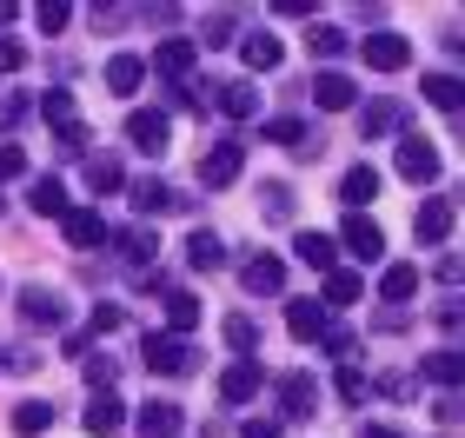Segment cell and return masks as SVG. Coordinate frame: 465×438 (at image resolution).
Wrapping results in <instances>:
<instances>
[{"mask_svg":"<svg viewBox=\"0 0 465 438\" xmlns=\"http://www.w3.org/2000/svg\"><path fill=\"white\" fill-rule=\"evenodd\" d=\"M40 113H47V127H60V146H80V133H87V127H80L67 87H47V93H40Z\"/></svg>","mask_w":465,"mask_h":438,"instance_id":"cell-10","label":"cell"},{"mask_svg":"<svg viewBox=\"0 0 465 438\" xmlns=\"http://www.w3.org/2000/svg\"><path fill=\"white\" fill-rule=\"evenodd\" d=\"M160 253V233H146V226H134V233H120V259L126 266H146Z\"/></svg>","mask_w":465,"mask_h":438,"instance_id":"cell-35","label":"cell"},{"mask_svg":"<svg viewBox=\"0 0 465 438\" xmlns=\"http://www.w3.org/2000/svg\"><path fill=\"white\" fill-rule=\"evenodd\" d=\"M213 107H220L226 120H252V113H260V87H252V80H232V87L213 93Z\"/></svg>","mask_w":465,"mask_h":438,"instance_id":"cell-20","label":"cell"},{"mask_svg":"<svg viewBox=\"0 0 465 438\" xmlns=\"http://www.w3.org/2000/svg\"><path fill=\"white\" fill-rule=\"evenodd\" d=\"M260 206H266V219H292V186H286V180H266Z\"/></svg>","mask_w":465,"mask_h":438,"instance_id":"cell-38","label":"cell"},{"mask_svg":"<svg viewBox=\"0 0 465 438\" xmlns=\"http://www.w3.org/2000/svg\"><path fill=\"white\" fill-rule=\"evenodd\" d=\"M240 438H286V432H280V419H246Z\"/></svg>","mask_w":465,"mask_h":438,"instance_id":"cell-45","label":"cell"},{"mask_svg":"<svg viewBox=\"0 0 465 438\" xmlns=\"http://www.w3.org/2000/svg\"><path fill=\"white\" fill-rule=\"evenodd\" d=\"M47 425H54V405L47 399H20L14 405V432L20 438H34V432H47Z\"/></svg>","mask_w":465,"mask_h":438,"instance_id":"cell-34","label":"cell"},{"mask_svg":"<svg viewBox=\"0 0 465 438\" xmlns=\"http://www.w3.org/2000/svg\"><path fill=\"white\" fill-rule=\"evenodd\" d=\"M80 365H87V379H94L100 392H107V385H114V359H107V352H100V359H94V352H87V359H80Z\"/></svg>","mask_w":465,"mask_h":438,"instance_id":"cell-43","label":"cell"},{"mask_svg":"<svg viewBox=\"0 0 465 438\" xmlns=\"http://www.w3.org/2000/svg\"><path fill=\"white\" fill-rule=\"evenodd\" d=\"M379 186H386V180H379L372 166H352V173L340 180V200H346L352 213H359V206H372V200H379Z\"/></svg>","mask_w":465,"mask_h":438,"instance_id":"cell-31","label":"cell"},{"mask_svg":"<svg viewBox=\"0 0 465 438\" xmlns=\"http://www.w3.org/2000/svg\"><path fill=\"white\" fill-rule=\"evenodd\" d=\"M459 372H465V359H459V346H439V352H426L419 359V379H432V385H459Z\"/></svg>","mask_w":465,"mask_h":438,"instance_id":"cell-21","label":"cell"},{"mask_svg":"<svg viewBox=\"0 0 465 438\" xmlns=\"http://www.w3.org/2000/svg\"><path fill=\"white\" fill-rule=\"evenodd\" d=\"M240 279H246V292H286V259L252 253V259H240Z\"/></svg>","mask_w":465,"mask_h":438,"instance_id":"cell-12","label":"cell"},{"mask_svg":"<svg viewBox=\"0 0 465 438\" xmlns=\"http://www.w3.org/2000/svg\"><path fill=\"white\" fill-rule=\"evenodd\" d=\"M359 438H399L392 425H359Z\"/></svg>","mask_w":465,"mask_h":438,"instance_id":"cell-50","label":"cell"},{"mask_svg":"<svg viewBox=\"0 0 465 438\" xmlns=\"http://www.w3.org/2000/svg\"><path fill=\"white\" fill-rule=\"evenodd\" d=\"M346 47H352L346 27H312V54H320V60H340Z\"/></svg>","mask_w":465,"mask_h":438,"instance_id":"cell-39","label":"cell"},{"mask_svg":"<svg viewBox=\"0 0 465 438\" xmlns=\"http://www.w3.org/2000/svg\"><path fill=\"white\" fill-rule=\"evenodd\" d=\"M240 166H246V146L240 140H213L200 153V180L206 186H232V180H240Z\"/></svg>","mask_w":465,"mask_h":438,"instance_id":"cell-5","label":"cell"},{"mask_svg":"<svg viewBox=\"0 0 465 438\" xmlns=\"http://www.w3.org/2000/svg\"><path fill=\"white\" fill-rule=\"evenodd\" d=\"M27 206H34L40 219H60V213H67V186H60L54 173H40V180L27 186Z\"/></svg>","mask_w":465,"mask_h":438,"instance_id":"cell-27","label":"cell"},{"mask_svg":"<svg viewBox=\"0 0 465 438\" xmlns=\"http://www.w3.org/2000/svg\"><path fill=\"white\" fill-rule=\"evenodd\" d=\"M286 332H292V339H326V306H312V299H292L286 306Z\"/></svg>","mask_w":465,"mask_h":438,"instance_id":"cell-18","label":"cell"},{"mask_svg":"<svg viewBox=\"0 0 465 438\" xmlns=\"http://www.w3.org/2000/svg\"><path fill=\"white\" fill-rule=\"evenodd\" d=\"M80 425H87L94 438H107V432H120V425H126V405L114 399V392H100V399H94L87 412H80Z\"/></svg>","mask_w":465,"mask_h":438,"instance_id":"cell-22","label":"cell"},{"mask_svg":"<svg viewBox=\"0 0 465 438\" xmlns=\"http://www.w3.org/2000/svg\"><path fill=\"white\" fill-rule=\"evenodd\" d=\"M126 140H134L140 153H153V160H160V153H166V140H173V120H166L160 107H153V113L140 107V113H126Z\"/></svg>","mask_w":465,"mask_h":438,"instance_id":"cell-7","label":"cell"},{"mask_svg":"<svg viewBox=\"0 0 465 438\" xmlns=\"http://www.w3.org/2000/svg\"><path fill=\"white\" fill-rule=\"evenodd\" d=\"M20 60H27V47H20L14 34H0V80H7V73H20Z\"/></svg>","mask_w":465,"mask_h":438,"instance_id":"cell-40","label":"cell"},{"mask_svg":"<svg viewBox=\"0 0 465 438\" xmlns=\"http://www.w3.org/2000/svg\"><path fill=\"white\" fill-rule=\"evenodd\" d=\"M87 186H94V200L120 193V186H126V166H120V153H94V160H87Z\"/></svg>","mask_w":465,"mask_h":438,"instance_id":"cell-25","label":"cell"},{"mask_svg":"<svg viewBox=\"0 0 465 438\" xmlns=\"http://www.w3.org/2000/svg\"><path fill=\"white\" fill-rule=\"evenodd\" d=\"M332 392H340V399H359V392H366V372H359V365H340V379H332Z\"/></svg>","mask_w":465,"mask_h":438,"instance_id":"cell-41","label":"cell"},{"mask_svg":"<svg viewBox=\"0 0 465 438\" xmlns=\"http://www.w3.org/2000/svg\"><path fill=\"white\" fill-rule=\"evenodd\" d=\"M34 20H40V27H47V34H67V7H60V0H54V7H40Z\"/></svg>","mask_w":465,"mask_h":438,"instance_id":"cell-46","label":"cell"},{"mask_svg":"<svg viewBox=\"0 0 465 438\" xmlns=\"http://www.w3.org/2000/svg\"><path fill=\"white\" fill-rule=\"evenodd\" d=\"M379 299L386 306H406V299H419V266H386V279H379Z\"/></svg>","mask_w":465,"mask_h":438,"instance_id":"cell-29","label":"cell"},{"mask_svg":"<svg viewBox=\"0 0 465 438\" xmlns=\"http://www.w3.org/2000/svg\"><path fill=\"white\" fill-rule=\"evenodd\" d=\"M126 193H134V213H146V219H153V213H166V206H173V186H166L160 173H146V180H134V186H126Z\"/></svg>","mask_w":465,"mask_h":438,"instance_id":"cell-26","label":"cell"},{"mask_svg":"<svg viewBox=\"0 0 465 438\" xmlns=\"http://www.w3.org/2000/svg\"><path fill=\"white\" fill-rule=\"evenodd\" d=\"M134 432H140V438H173V432H180V405H173V399H146V405L134 412Z\"/></svg>","mask_w":465,"mask_h":438,"instance_id":"cell-14","label":"cell"},{"mask_svg":"<svg viewBox=\"0 0 465 438\" xmlns=\"http://www.w3.org/2000/svg\"><path fill=\"white\" fill-rule=\"evenodd\" d=\"M193 60H200V47H193V40H160V47H153V73L180 87V80L193 73Z\"/></svg>","mask_w":465,"mask_h":438,"instance_id":"cell-13","label":"cell"},{"mask_svg":"<svg viewBox=\"0 0 465 438\" xmlns=\"http://www.w3.org/2000/svg\"><path fill=\"white\" fill-rule=\"evenodd\" d=\"M260 140H272V146H300V153H320V133L306 140V120H292V113L266 120V133H260Z\"/></svg>","mask_w":465,"mask_h":438,"instance_id":"cell-30","label":"cell"},{"mask_svg":"<svg viewBox=\"0 0 465 438\" xmlns=\"http://www.w3.org/2000/svg\"><path fill=\"white\" fill-rule=\"evenodd\" d=\"M240 60H246L252 73H272V67L286 60V47H280L272 34H246V40H240Z\"/></svg>","mask_w":465,"mask_h":438,"instance_id":"cell-28","label":"cell"},{"mask_svg":"<svg viewBox=\"0 0 465 438\" xmlns=\"http://www.w3.org/2000/svg\"><path fill=\"white\" fill-rule=\"evenodd\" d=\"M20 319L54 332L60 319H67V299H60V292H20Z\"/></svg>","mask_w":465,"mask_h":438,"instance_id":"cell-16","label":"cell"},{"mask_svg":"<svg viewBox=\"0 0 465 438\" xmlns=\"http://www.w3.org/2000/svg\"><path fill=\"white\" fill-rule=\"evenodd\" d=\"M399 180H419V186L439 180V146L419 140V133H406V140H399Z\"/></svg>","mask_w":465,"mask_h":438,"instance_id":"cell-8","label":"cell"},{"mask_svg":"<svg viewBox=\"0 0 465 438\" xmlns=\"http://www.w3.org/2000/svg\"><path fill=\"white\" fill-rule=\"evenodd\" d=\"M226 40H232V14H213L206 20V47H226Z\"/></svg>","mask_w":465,"mask_h":438,"instance_id":"cell-44","label":"cell"},{"mask_svg":"<svg viewBox=\"0 0 465 438\" xmlns=\"http://www.w3.org/2000/svg\"><path fill=\"white\" fill-rule=\"evenodd\" d=\"M60 233H67V246H80V253H94V246H107V219H100V206H67L60 213Z\"/></svg>","mask_w":465,"mask_h":438,"instance_id":"cell-4","label":"cell"},{"mask_svg":"<svg viewBox=\"0 0 465 438\" xmlns=\"http://www.w3.org/2000/svg\"><path fill=\"white\" fill-rule=\"evenodd\" d=\"M0 20H14V0H0Z\"/></svg>","mask_w":465,"mask_h":438,"instance_id":"cell-51","label":"cell"},{"mask_svg":"<svg viewBox=\"0 0 465 438\" xmlns=\"http://www.w3.org/2000/svg\"><path fill=\"white\" fill-rule=\"evenodd\" d=\"M426 100H432V107H446V113H459V100H465L459 93V73H432L426 80Z\"/></svg>","mask_w":465,"mask_h":438,"instance_id":"cell-37","label":"cell"},{"mask_svg":"<svg viewBox=\"0 0 465 438\" xmlns=\"http://www.w3.org/2000/svg\"><path fill=\"white\" fill-rule=\"evenodd\" d=\"M280 405H286V419H306L312 412V379L306 372H286L280 379Z\"/></svg>","mask_w":465,"mask_h":438,"instance_id":"cell-32","label":"cell"},{"mask_svg":"<svg viewBox=\"0 0 465 438\" xmlns=\"http://www.w3.org/2000/svg\"><path fill=\"white\" fill-rule=\"evenodd\" d=\"M120 326V306H94V319H87V332H114Z\"/></svg>","mask_w":465,"mask_h":438,"instance_id":"cell-47","label":"cell"},{"mask_svg":"<svg viewBox=\"0 0 465 438\" xmlns=\"http://www.w3.org/2000/svg\"><path fill=\"white\" fill-rule=\"evenodd\" d=\"M20 173H27V153L7 140V146H0V180H20Z\"/></svg>","mask_w":465,"mask_h":438,"instance_id":"cell-42","label":"cell"},{"mask_svg":"<svg viewBox=\"0 0 465 438\" xmlns=\"http://www.w3.org/2000/svg\"><path fill=\"white\" fill-rule=\"evenodd\" d=\"M292 259L312 266V273H332V266H340V246H332L326 233H300L292 239Z\"/></svg>","mask_w":465,"mask_h":438,"instance_id":"cell-17","label":"cell"},{"mask_svg":"<svg viewBox=\"0 0 465 438\" xmlns=\"http://www.w3.org/2000/svg\"><path fill=\"white\" fill-rule=\"evenodd\" d=\"M412 233H419V246H439V239H452V200H446V193L419 200V206H412Z\"/></svg>","mask_w":465,"mask_h":438,"instance_id":"cell-6","label":"cell"},{"mask_svg":"<svg viewBox=\"0 0 465 438\" xmlns=\"http://www.w3.org/2000/svg\"><path fill=\"white\" fill-rule=\"evenodd\" d=\"M359 299H366V279L346 273V266H332L326 273V306H359Z\"/></svg>","mask_w":465,"mask_h":438,"instance_id":"cell-33","label":"cell"},{"mask_svg":"<svg viewBox=\"0 0 465 438\" xmlns=\"http://www.w3.org/2000/svg\"><path fill=\"white\" fill-rule=\"evenodd\" d=\"M399 120H406L399 100H366V107H359V133H366V140H386V133H399Z\"/></svg>","mask_w":465,"mask_h":438,"instance_id":"cell-15","label":"cell"},{"mask_svg":"<svg viewBox=\"0 0 465 438\" xmlns=\"http://www.w3.org/2000/svg\"><path fill=\"white\" fill-rule=\"evenodd\" d=\"M220 332H226V346H232V352H240V359H246V352H252V346H260V326H252V319H246V312H226V326H220Z\"/></svg>","mask_w":465,"mask_h":438,"instance_id":"cell-36","label":"cell"},{"mask_svg":"<svg viewBox=\"0 0 465 438\" xmlns=\"http://www.w3.org/2000/svg\"><path fill=\"white\" fill-rule=\"evenodd\" d=\"M312 107H320V113H352L359 107V80H346V73H320V80H312Z\"/></svg>","mask_w":465,"mask_h":438,"instance_id":"cell-9","label":"cell"},{"mask_svg":"<svg viewBox=\"0 0 465 438\" xmlns=\"http://www.w3.org/2000/svg\"><path fill=\"white\" fill-rule=\"evenodd\" d=\"M160 299H166V332H180V339H186V332H193L200 326V292H160Z\"/></svg>","mask_w":465,"mask_h":438,"instance_id":"cell-23","label":"cell"},{"mask_svg":"<svg viewBox=\"0 0 465 438\" xmlns=\"http://www.w3.org/2000/svg\"><path fill=\"white\" fill-rule=\"evenodd\" d=\"M260 385H266V372L252 365V359H232V365L220 372V399H226V405H246V399H260Z\"/></svg>","mask_w":465,"mask_h":438,"instance_id":"cell-11","label":"cell"},{"mask_svg":"<svg viewBox=\"0 0 465 438\" xmlns=\"http://www.w3.org/2000/svg\"><path fill=\"white\" fill-rule=\"evenodd\" d=\"M140 359L146 372H160V379H186V372L200 365V352L180 339V332H146V346H140Z\"/></svg>","mask_w":465,"mask_h":438,"instance_id":"cell-1","label":"cell"},{"mask_svg":"<svg viewBox=\"0 0 465 438\" xmlns=\"http://www.w3.org/2000/svg\"><path fill=\"white\" fill-rule=\"evenodd\" d=\"M186 266H193V273H220V266H226V239L200 226V233L186 239Z\"/></svg>","mask_w":465,"mask_h":438,"instance_id":"cell-19","label":"cell"},{"mask_svg":"<svg viewBox=\"0 0 465 438\" xmlns=\"http://www.w3.org/2000/svg\"><path fill=\"white\" fill-rule=\"evenodd\" d=\"M359 54H366L372 73H406V67H412V40L392 34V27H372L366 40H359Z\"/></svg>","mask_w":465,"mask_h":438,"instance_id":"cell-2","label":"cell"},{"mask_svg":"<svg viewBox=\"0 0 465 438\" xmlns=\"http://www.w3.org/2000/svg\"><path fill=\"white\" fill-rule=\"evenodd\" d=\"M140 80H146V60L140 54H114L107 60V93L126 100V93H140Z\"/></svg>","mask_w":465,"mask_h":438,"instance_id":"cell-24","label":"cell"},{"mask_svg":"<svg viewBox=\"0 0 465 438\" xmlns=\"http://www.w3.org/2000/svg\"><path fill=\"white\" fill-rule=\"evenodd\" d=\"M0 213H7V206H0Z\"/></svg>","mask_w":465,"mask_h":438,"instance_id":"cell-52","label":"cell"},{"mask_svg":"<svg viewBox=\"0 0 465 438\" xmlns=\"http://www.w3.org/2000/svg\"><path fill=\"white\" fill-rule=\"evenodd\" d=\"M340 246H346L359 266H379V259H386V233H379V219H366V213H346Z\"/></svg>","mask_w":465,"mask_h":438,"instance_id":"cell-3","label":"cell"},{"mask_svg":"<svg viewBox=\"0 0 465 438\" xmlns=\"http://www.w3.org/2000/svg\"><path fill=\"white\" fill-rule=\"evenodd\" d=\"M272 14H286V20H312V0H272Z\"/></svg>","mask_w":465,"mask_h":438,"instance_id":"cell-48","label":"cell"},{"mask_svg":"<svg viewBox=\"0 0 465 438\" xmlns=\"http://www.w3.org/2000/svg\"><path fill=\"white\" fill-rule=\"evenodd\" d=\"M14 120H20V100H14V93H0V133H7Z\"/></svg>","mask_w":465,"mask_h":438,"instance_id":"cell-49","label":"cell"}]
</instances>
